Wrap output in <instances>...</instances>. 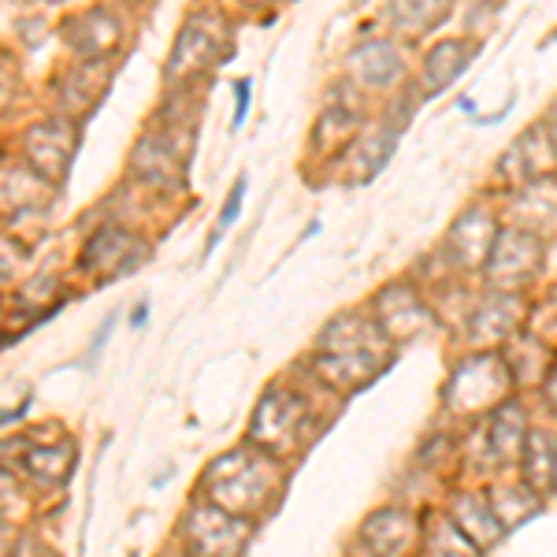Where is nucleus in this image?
<instances>
[{
  "instance_id": "f257e3e1",
  "label": "nucleus",
  "mask_w": 557,
  "mask_h": 557,
  "mask_svg": "<svg viewBox=\"0 0 557 557\" xmlns=\"http://www.w3.org/2000/svg\"><path fill=\"white\" fill-rule=\"evenodd\" d=\"M286 475H290V465L275 461V457H268L257 446L242 443L215 454L205 465L201 475H197L194 498L209 502V506L223 509V513L238 520H249V524H260L286 498Z\"/></svg>"
},
{
  "instance_id": "f03ea898",
  "label": "nucleus",
  "mask_w": 557,
  "mask_h": 557,
  "mask_svg": "<svg viewBox=\"0 0 557 557\" xmlns=\"http://www.w3.org/2000/svg\"><path fill=\"white\" fill-rule=\"evenodd\" d=\"M323 417L312 406V398L298 386H268V394H260L253 417H249L246 443L264 450L275 461L290 465L294 457H301L312 446V438L320 435Z\"/></svg>"
},
{
  "instance_id": "7ed1b4c3",
  "label": "nucleus",
  "mask_w": 557,
  "mask_h": 557,
  "mask_svg": "<svg viewBox=\"0 0 557 557\" xmlns=\"http://www.w3.org/2000/svg\"><path fill=\"white\" fill-rule=\"evenodd\" d=\"M509 386H513V375H509L502 354H475L465 357L446 380L443 406L454 420L483 417V412L498 409L502 401H509Z\"/></svg>"
},
{
  "instance_id": "20e7f679",
  "label": "nucleus",
  "mask_w": 557,
  "mask_h": 557,
  "mask_svg": "<svg viewBox=\"0 0 557 557\" xmlns=\"http://www.w3.org/2000/svg\"><path fill=\"white\" fill-rule=\"evenodd\" d=\"M253 532L257 524H249V520H238L209 506V502L194 498L186 513L178 517L175 539L183 557H246Z\"/></svg>"
},
{
  "instance_id": "39448f33",
  "label": "nucleus",
  "mask_w": 557,
  "mask_h": 557,
  "mask_svg": "<svg viewBox=\"0 0 557 557\" xmlns=\"http://www.w3.org/2000/svg\"><path fill=\"white\" fill-rule=\"evenodd\" d=\"M78 469V450L64 443H34L30 435H12L0 443V472L30 483L38 491H60Z\"/></svg>"
},
{
  "instance_id": "423d86ee",
  "label": "nucleus",
  "mask_w": 557,
  "mask_h": 557,
  "mask_svg": "<svg viewBox=\"0 0 557 557\" xmlns=\"http://www.w3.org/2000/svg\"><path fill=\"white\" fill-rule=\"evenodd\" d=\"M227 57H231V30H227V23H223V15L197 12L183 23V30H178L164 75H168V83H175V78L186 83V78L220 67Z\"/></svg>"
},
{
  "instance_id": "0eeeda50",
  "label": "nucleus",
  "mask_w": 557,
  "mask_h": 557,
  "mask_svg": "<svg viewBox=\"0 0 557 557\" xmlns=\"http://www.w3.org/2000/svg\"><path fill=\"white\" fill-rule=\"evenodd\" d=\"M483 268H487L491 283L502 286V294L520 290V286H528L546 268V249H543V242H539L535 231L502 227Z\"/></svg>"
},
{
  "instance_id": "6e6552de",
  "label": "nucleus",
  "mask_w": 557,
  "mask_h": 557,
  "mask_svg": "<svg viewBox=\"0 0 557 557\" xmlns=\"http://www.w3.org/2000/svg\"><path fill=\"white\" fill-rule=\"evenodd\" d=\"M420 543V517L401 506L372 509L354 535V557H406Z\"/></svg>"
},
{
  "instance_id": "1a4fd4ad",
  "label": "nucleus",
  "mask_w": 557,
  "mask_h": 557,
  "mask_svg": "<svg viewBox=\"0 0 557 557\" xmlns=\"http://www.w3.org/2000/svg\"><path fill=\"white\" fill-rule=\"evenodd\" d=\"M78 152V127L75 120H45L23 134L26 168L38 172L45 183L57 186L71 172V160Z\"/></svg>"
},
{
  "instance_id": "9d476101",
  "label": "nucleus",
  "mask_w": 557,
  "mask_h": 557,
  "mask_svg": "<svg viewBox=\"0 0 557 557\" xmlns=\"http://www.w3.org/2000/svg\"><path fill=\"white\" fill-rule=\"evenodd\" d=\"M391 368V354H368V349H335V354H312L309 372L317 375L323 391L335 394H357L372 386Z\"/></svg>"
},
{
  "instance_id": "9b49d317",
  "label": "nucleus",
  "mask_w": 557,
  "mask_h": 557,
  "mask_svg": "<svg viewBox=\"0 0 557 557\" xmlns=\"http://www.w3.org/2000/svg\"><path fill=\"white\" fill-rule=\"evenodd\" d=\"M375 327L383 331L391 346L412 343L431 327V309L412 283H391L386 290L375 294Z\"/></svg>"
},
{
  "instance_id": "f8f14e48",
  "label": "nucleus",
  "mask_w": 557,
  "mask_h": 557,
  "mask_svg": "<svg viewBox=\"0 0 557 557\" xmlns=\"http://www.w3.org/2000/svg\"><path fill=\"white\" fill-rule=\"evenodd\" d=\"M186 149L190 141H178V131H152L149 138L138 141L131 168L152 186H178L186 172Z\"/></svg>"
},
{
  "instance_id": "ddd939ff",
  "label": "nucleus",
  "mask_w": 557,
  "mask_h": 557,
  "mask_svg": "<svg viewBox=\"0 0 557 557\" xmlns=\"http://www.w3.org/2000/svg\"><path fill=\"white\" fill-rule=\"evenodd\" d=\"M146 257H149L146 242L134 238L131 231L115 227V223H108V227H101L94 238L86 242L83 268H89V272H97L104 278H112V275H131Z\"/></svg>"
},
{
  "instance_id": "4468645a",
  "label": "nucleus",
  "mask_w": 557,
  "mask_h": 557,
  "mask_svg": "<svg viewBox=\"0 0 557 557\" xmlns=\"http://www.w3.org/2000/svg\"><path fill=\"white\" fill-rule=\"evenodd\" d=\"M498 220L487 209H465L454 220L450 235H446L443 249L450 253V260L457 268H483L494 249V238H498Z\"/></svg>"
},
{
  "instance_id": "2eb2a0df",
  "label": "nucleus",
  "mask_w": 557,
  "mask_h": 557,
  "mask_svg": "<svg viewBox=\"0 0 557 557\" xmlns=\"http://www.w3.org/2000/svg\"><path fill=\"white\" fill-rule=\"evenodd\" d=\"M443 513L450 517V524L469 539L480 554H487L491 546H498L502 539H506V528L498 524L494 509L487 506V494H480V491H454L450 498H446Z\"/></svg>"
},
{
  "instance_id": "dca6fc26",
  "label": "nucleus",
  "mask_w": 557,
  "mask_h": 557,
  "mask_svg": "<svg viewBox=\"0 0 557 557\" xmlns=\"http://www.w3.org/2000/svg\"><path fill=\"white\" fill-rule=\"evenodd\" d=\"M349 75H354V83H361L368 89H391L401 75H406L398 45L386 41V38L357 45V49L349 52Z\"/></svg>"
},
{
  "instance_id": "f3484780",
  "label": "nucleus",
  "mask_w": 557,
  "mask_h": 557,
  "mask_svg": "<svg viewBox=\"0 0 557 557\" xmlns=\"http://www.w3.org/2000/svg\"><path fill=\"white\" fill-rule=\"evenodd\" d=\"M520 323H524V305H520L513 294H491V298H483L472 309L469 338L480 346L506 343V338H513L520 331Z\"/></svg>"
},
{
  "instance_id": "a211bd4d",
  "label": "nucleus",
  "mask_w": 557,
  "mask_h": 557,
  "mask_svg": "<svg viewBox=\"0 0 557 557\" xmlns=\"http://www.w3.org/2000/svg\"><path fill=\"white\" fill-rule=\"evenodd\" d=\"M528 412L520 401H502L498 409L491 412L487 420V450H491V465L502 469V465H517L520 450H524V438H528Z\"/></svg>"
},
{
  "instance_id": "6ab92c4d",
  "label": "nucleus",
  "mask_w": 557,
  "mask_h": 557,
  "mask_svg": "<svg viewBox=\"0 0 557 557\" xmlns=\"http://www.w3.org/2000/svg\"><path fill=\"white\" fill-rule=\"evenodd\" d=\"M520 469H524V487L535 494L539 502L550 498L557 491V435L546 428H532L520 450Z\"/></svg>"
},
{
  "instance_id": "aec40b11",
  "label": "nucleus",
  "mask_w": 557,
  "mask_h": 557,
  "mask_svg": "<svg viewBox=\"0 0 557 557\" xmlns=\"http://www.w3.org/2000/svg\"><path fill=\"white\" fill-rule=\"evenodd\" d=\"M480 57V41L475 38H446L428 52L424 60V97L443 94L457 78L469 71L472 60Z\"/></svg>"
},
{
  "instance_id": "412c9836",
  "label": "nucleus",
  "mask_w": 557,
  "mask_h": 557,
  "mask_svg": "<svg viewBox=\"0 0 557 557\" xmlns=\"http://www.w3.org/2000/svg\"><path fill=\"white\" fill-rule=\"evenodd\" d=\"M320 354H335V349H368V354H391V343L383 338V331L375 327V320L357 317V312H338L317 338Z\"/></svg>"
},
{
  "instance_id": "4be33fe9",
  "label": "nucleus",
  "mask_w": 557,
  "mask_h": 557,
  "mask_svg": "<svg viewBox=\"0 0 557 557\" xmlns=\"http://www.w3.org/2000/svg\"><path fill=\"white\" fill-rule=\"evenodd\" d=\"M52 197V186L26 164H4L0 168V212H34Z\"/></svg>"
},
{
  "instance_id": "5701e85b",
  "label": "nucleus",
  "mask_w": 557,
  "mask_h": 557,
  "mask_svg": "<svg viewBox=\"0 0 557 557\" xmlns=\"http://www.w3.org/2000/svg\"><path fill=\"white\" fill-rule=\"evenodd\" d=\"M67 26H71V30H78V26L86 30V34H75V38H67V45L83 60H101V57H108V52H112L115 45H120V34H123L120 20H115L112 12H104V8H94V12L75 15V20H71Z\"/></svg>"
},
{
  "instance_id": "b1692460",
  "label": "nucleus",
  "mask_w": 557,
  "mask_h": 557,
  "mask_svg": "<svg viewBox=\"0 0 557 557\" xmlns=\"http://www.w3.org/2000/svg\"><path fill=\"white\" fill-rule=\"evenodd\" d=\"M104 86H108V71L101 60H83V64H75L57 83V97L64 101L67 115H83L104 94Z\"/></svg>"
},
{
  "instance_id": "393cba45",
  "label": "nucleus",
  "mask_w": 557,
  "mask_h": 557,
  "mask_svg": "<svg viewBox=\"0 0 557 557\" xmlns=\"http://www.w3.org/2000/svg\"><path fill=\"white\" fill-rule=\"evenodd\" d=\"M394 146H398V131H386V127L354 138V146L346 149L349 152V178H354L357 186L372 183V178L386 168Z\"/></svg>"
},
{
  "instance_id": "a878e982",
  "label": "nucleus",
  "mask_w": 557,
  "mask_h": 557,
  "mask_svg": "<svg viewBox=\"0 0 557 557\" xmlns=\"http://www.w3.org/2000/svg\"><path fill=\"white\" fill-rule=\"evenodd\" d=\"M417 557H483V554L457 532L446 513H428V517H420Z\"/></svg>"
},
{
  "instance_id": "bb28decb",
  "label": "nucleus",
  "mask_w": 557,
  "mask_h": 557,
  "mask_svg": "<svg viewBox=\"0 0 557 557\" xmlns=\"http://www.w3.org/2000/svg\"><path fill=\"white\" fill-rule=\"evenodd\" d=\"M487 506L494 509L498 524L506 528V535H509L513 528L524 524V520H532L543 502H539L520 480H506V483H494V487L487 491Z\"/></svg>"
},
{
  "instance_id": "cd10ccee",
  "label": "nucleus",
  "mask_w": 557,
  "mask_h": 557,
  "mask_svg": "<svg viewBox=\"0 0 557 557\" xmlns=\"http://www.w3.org/2000/svg\"><path fill=\"white\" fill-rule=\"evenodd\" d=\"M520 215H539V223L550 220L557 223V175H543L535 183H528L520 190V201H517Z\"/></svg>"
},
{
  "instance_id": "c85d7f7f",
  "label": "nucleus",
  "mask_w": 557,
  "mask_h": 557,
  "mask_svg": "<svg viewBox=\"0 0 557 557\" xmlns=\"http://www.w3.org/2000/svg\"><path fill=\"white\" fill-rule=\"evenodd\" d=\"M446 15H450V8L446 4H394L391 8V20L398 23L401 30H417V34L435 30Z\"/></svg>"
},
{
  "instance_id": "c756f323",
  "label": "nucleus",
  "mask_w": 557,
  "mask_h": 557,
  "mask_svg": "<svg viewBox=\"0 0 557 557\" xmlns=\"http://www.w3.org/2000/svg\"><path fill=\"white\" fill-rule=\"evenodd\" d=\"M242 197H246V178H238V186L231 190L227 205H223V215H220V231L231 227V220H235V212L242 209Z\"/></svg>"
},
{
  "instance_id": "7c9ffc66",
  "label": "nucleus",
  "mask_w": 557,
  "mask_h": 557,
  "mask_svg": "<svg viewBox=\"0 0 557 557\" xmlns=\"http://www.w3.org/2000/svg\"><path fill=\"white\" fill-rule=\"evenodd\" d=\"M15 543H20V528L0 517V557H15Z\"/></svg>"
},
{
  "instance_id": "2f4dec72",
  "label": "nucleus",
  "mask_w": 557,
  "mask_h": 557,
  "mask_svg": "<svg viewBox=\"0 0 557 557\" xmlns=\"http://www.w3.org/2000/svg\"><path fill=\"white\" fill-rule=\"evenodd\" d=\"M249 89H253V83H249V78H242V83H235V127H242V123H246V112H249Z\"/></svg>"
},
{
  "instance_id": "473e14b6",
  "label": "nucleus",
  "mask_w": 557,
  "mask_h": 557,
  "mask_svg": "<svg viewBox=\"0 0 557 557\" xmlns=\"http://www.w3.org/2000/svg\"><path fill=\"white\" fill-rule=\"evenodd\" d=\"M543 398H546V406L557 412V361L546 368V375H543Z\"/></svg>"
},
{
  "instance_id": "72a5a7b5",
  "label": "nucleus",
  "mask_w": 557,
  "mask_h": 557,
  "mask_svg": "<svg viewBox=\"0 0 557 557\" xmlns=\"http://www.w3.org/2000/svg\"><path fill=\"white\" fill-rule=\"evenodd\" d=\"M12 94H15V78L8 75L4 67H0V112H4V108L12 104Z\"/></svg>"
},
{
  "instance_id": "f704fd0d",
  "label": "nucleus",
  "mask_w": 557,
  "mask_h": 557,
  "mask_svg": "<svg viewBox=\"0 0 557 557\" xmlns=\"http://www.w3.org/2000/svg\"><path fill=\"white\" fill-rule=\"evenodd\" d=\"M546 134H550V141H554V149H557V101L550 108V115H546Z\"/></svg>"
}]
</instances>
